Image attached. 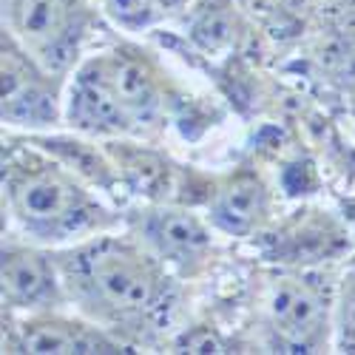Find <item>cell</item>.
Segmentation results:
<instances>
[{
	"mask_svg": "<svg viewBox=\"0 0 355 355\" xmlns=\"http://www.w3.org/2000/svg\"><path fill=\"white\" fill-rule=\"evenodd\" d=\"M69 304L131 349L168 344L180 327L185 282L125 227L57 248Z\"/></svg>",
	"mask_w": 355,
	"mask_h": 355,
	"instance_id": "obj_1",
	"label": "cell"
},
{
	"mask_svg": "<svg viewBox=\"0 0 355 355\" xmlns=\"http://www.w3.org/2000/svg\"><path fill=\"white\" fill-rule=\"evenodd\" d=\"M3 32L54 74L71 77L111 28L97 0H0Z\"/></svg>",
	"mask_w": 355,
	"mask_h": 355,
	"instance_id": "obj_5",
	"label": "cell"
},
{
	"mask_svg": "<svg viewBox=\"0 0 355 355\" xmlns=\"http://www.w3.org/2000/svg\"><path fill=\"white\" fill-rule=\"evenodd\" d=\"M111 28L125 37H151L171 23L162 0H97Z\"/></svg>",
	"mask_w": 355,
	"mask_h": 355,
	"instance_id": "obj_15",
	"label": "cell"
},
{
	"mask_svg": "<svg viewBox=\"0 0 355 355\" xmlns=\"http://www.w3.org/2000/svg\"><path fill=\"white\" fill-rule=\"evenodd\" d=\"M171 23L182 32L191 51L205 60L253 57V46L268 40L242 12L239 0H191Z\"/></svg>",
	"mask_w": 355,
	"mask_h": 355,
	"instance_id": "obj_12",
	"label": "cell"
},
{
	"mask_svg": "<svg viewBox=\"0 0 355 355\" xmlns=\"http://www.w3.org/2000/svg\"><path fill=\"white\" fill-rule=\"evenodd\" d=\"M349 116H352V134H355V103H349Z\"/></svg>",
	"mask_w": 355,
	"mask_h": 355,
	"instance_id": "obj_19",
	"label": "cell"
},
{
	"mask_svg": "<svg viewBox=\"0 0 355 355\" xmlns=\"http://www.w3.org/2000/svg\"><path fill=\"white\" fill-rule=\"evenodd\" d=\"M333 349L355 352V250L341 261L333 313Z\"/></svg>",
	"mask_w": 355,
	"mask_h": 355,
	"instance_id": "obj_16",
	"label": "cell"
},
{
	"mask_svg": "<svg viewBox=\"0 0 355 355\" xmlns=\"http://www.w3.org/2000/svg\"><path fill=\"white\" fill-rule=\"evenodd\" d=\"M188 3H191V0H162V6L168 9L171 20H173V17H180V15L188 9Z\"/></svg>",
	"mask_w": 355,
	"mask_h": 355,
	"instance_id": "obj_18",
	"label": "cell"
},
{
	"mask_svg": "<svg viewBox=\"0 0 355 355\" xmlns=\"http://www.w3.org/2000/svg\"><path fill=\"white\" fill-rule=\"evenodd\" d=\"M338 264L273 268L256 293L261 347L270 352H330Z\"/></svg>",
	"mask_w": 355,
	"mask_h": 355,
	"instance_id": "obj_3",
	"label": "cell"
},
{
	"mask_svg": "<svg viewBox=\"0 0 355 355\" xmlns=\"http://www.w3.org/2000/svg\"><path fill=\"white\" fill-rule=\"evenodd\" d=\"M63 123L66 128L85 134V137H94V139L139 137L125 108L116 103V97L85 66H77L69 77Z\"/></svg>",
	"mask_w": 355,
	"mask_h": 355,
	"instance_id": "obj_13",
	"label": "cell"
},
{
	"mask_svg": "<svg viewBox=\"0 0 355 355\" xmlns=\"http://www.w3.org/2000/svg\"><path fill=\"white\" fill-rule=\"evenodd\" d=\"M205 214L214 227L233 242H250L276 216V191L256 165H236L214 176Z\"/></svg>",
	"mask_w": 355,
	"mask_h": 355,
	"instance_id": "obj_11",
	"label": "cell"
},
{
	"mask_svg": "<svg viewBox=\"0 0 355 355\" xmlns=\"http://www.w3.org/2000/svg\"><path fill=\"white\" fill-rule=\"evenodd\" d=\"M0 188L6 230L54 250L123 227L125 219L120 205L15 131L3 134Z\"/></svg>",
	"mask_w": 355,
	"mask_h": 355,
	"instance_id": "obj_2",
	"label": "cell"
},
{
	"mask_svg": "<svg viewBox=\"0 0 355 355\" xmlns=\"http://www.w3.org/2000/svg\"><path fill=\"white\" fill-rule=\"evenodd\" d=\"M66 85L69 77L35 60L9 32L0 35V116L6 131L43 134L66 128Z\"/></svg>",
	"mask_w": 355,
	"mask_h": 355,
	"instance_id": "obj_7",
	"label": "cell"
},
{
	"mask_svg": "<svg viewBox=\"0 0 355 355\" xmlns=\"http://www.w3.org/2000/svg\"><path fill=\"white\" fill-rule=\"evenodd\" d=\"M116 97L142 139H159L185 105L180 85L165 71L159 57L123 35V40L97 43L80 63Z\"/></svg>",
	"mask_w": 355,
	"mask_h": 355,
	"instance_id": "obj_4",
	"label": "cell"
},
{
	"mask_svg": "<svg viewBox=\"0 0 355 355\" xmlns=\"http://www.w3.org/2000/svg\"><path fill=\"white\" fill-rule=\"evenodd\" d=\"M282 3H284V0H239L242 12L250 17V23H253L268 40L273 37L276 26H279Z\"/></svg>",
	"mask_w": 355,
	"mask_h": 355,
	"instance_id": "obj_17",
	"label": "cell"
},
{
	"mask_svg": "<svg viewBox=\"0 0 355 355\" xmlns=\"http://www.w3.org/2000/svg\"><path fill=\"white\" fill-rule=\"evenodd\" d=\"M0 299L3 313L69 310V290L57 250L6 230L0 248Z\"/></svg>",
	"mask_w": 355,
	"mask_h": 355,
	"instance_id": "obj_10",
	"label": "cell"
},
{
	"mask_svg": "<svg viewBox=\"0 0 355 355\" xmlns=\"http://www.w3.org/2000/svg\"><path fill=\"white\" fill-rule=\"evenodd\" d=\"M3 352L15 355H114L134 352L77 310L49 313H3Z\"/></svg>",
	"mask_w": 355,
	"mask_h": 355,
	"instance_id": "obj_9",
	"label": "cell"
},
{
	"mask_svg": "<svg viewBox=\"0 0 355 355\" xmlns=\"http://www.w3.org/2000/svg\"><path fill=\"white\" fill-rule=\"evenodd\" d=\"M250 248L270 268H318L344 261L355 245L349 222L321 205H302L290 214H279Z\"/></svg>",
	"mask_w": 355,
	"mask_h": 355,
	"instance_id": "obj_8",
	"label": "cell"
},
{
	"mask_svg": "<svg viewBox=\"0 0 355 355\" xmlns=\"http://www.w3.org/2000/svg\"><path fill=\"white\" fill-rule=\"evenodd\" d=\"M17 134V131H15ZM28 142H35L37 148H43L46 154H51L57 162H63L71 173H77L83 182H88L94 191H100L103 196H108L114 205H120L125 211L128 208V196L120 180V171H116L108 148L103 139L77 134L71 128H57V131H43V134H23Z\"/></svg>",
	"mask_w": 355,
	"mask_h": 355,
	"instance_id": "obj_14",
	"label": "cell"
},
{
	"mask_svg": "<svg viewBox=\"0 0 355 355\" xmlns=\"http://www.w3.org/2000/svg\"><path fill=\"white\" fill-rule=\"evenodd\" d=\"M123 227L131 230L185 284L211 276L222 259V233L214 227L208 214L193 205L134 202L131 208H125Z\"/></svg>",
	"mask_w": 355,
	"mask_h": 355,
	"instance_id": "obj_6",
	"label": "cell"
}]
</instances>
